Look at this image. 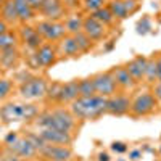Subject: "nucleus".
Masks as SVG:
<instances>
[{
  "mask_svg": "<svg viewBox=\"0 0 161 161\" xmlns=\"http://www.w3.org/2000/svg\"><path fill=\"white\" fill-rule=\"evenodd\" d=\"M69 111L79 121H95L106 114V98L102 95L77 97L69 103Z\"/></svg>",
  "mask_w": 161,
  "mask_h": 161,
  "instance_id": "f257e3e1",
  "label": "nucleus"
},
{
  "mask_svg": "<svg viewBox=\"0 0 161 161\" xmlns=\"http://www.w3.org/2000/svg\"><path fill=\"white\" fill-rule=\"evenodd\" d=\"M36 124L37 127H50V129H58L64 132H71L77 129V119L76 116L66 108H52L48 111L39 113L36 118Z\"/></svg>",
  "mask_w": 161,
  "mask_h": 161,
  "instance_id": "f03ea898",
  "label": "nucleus"
},
{
  "mask_svg": "<svg viewBox=\"0 0 161 161\" xmlns=\"http://www.w3.org/2000/svg\"><path fill=\"white\" fill-rule=\"evenodd\" d=\"M39 116V110L31 103H7L0 106V119L3 124L18 123V121H29Z\"/></svg>",
  "mask_w": 161,
  "mask_h": 161,
  "instance_id": "7ed1b4c3",
  "label": "nucleus"
},
{
  "mask_svg": "<svg viewBox=\"0 0 161 161\" xmlns=\"http://www.w3.org/2000/svg\"><path fill=\"white\" fill-rule=\"evenodd\" d=\"M47 89H48V80L44 76H29L21 82L18 90L24 100L34 102V100L45 98Z\"/></svg>",
  "mask_w": 161,
  "mask_h": 161,
  "instance_id": "20e7f679",
  "label": "nucleus"
},
{
  "mask_svg": "<svg viewBox=\"0 0 161 161\" xmlns=\"http://www.w3.org/2000/svg\"><path fill=\"white\" fill-rule=\"evenodd\" d=\"M156 106H158V102L152 92H140L139 95H136L130 100L129 114L132 118H145L155 113Z\"/></svg>",
  "mask_w": 161,
  "mask_h": 161,
  "instance_id": "39448f33",
  "label": "nucleus"
},
{
  "mask_svg": "<svg viewBox=\"0 0 161 161\" xmlns=\"http://www.w3.org/2000/svg\"><path fill=\"white\" fill-rule=\"evenodd\" d=\"M36 29L39 36L44 39V42H58L66 36V28L63 21H50V19H42L36 24Z\"/></svg>",
  "mask_w": 161,
  "mask_h": 161,
  "instance_id": "423d86ee",
  "label": "nucleus"
},
{
  "mask_svg": "<svg viewBox=\"0 0 161 161\" xmlns=\"http://www.w3.org/2000/svg\"><path fill=\"white\" fill-rule=\"evenodd\" d=\"M92 80H93V86H95L97 95L108 98V97H111V95L119 92L111 71H98L92 76Z\"/></svg>",
  "mask_w": 161,
  "mask_h": 161,
  "instance_id": "0eeeda50",
  "label": "nucleus"
},
{
  "mask_svg": "<svg viewBox=\"0 0 161 161\" xmlns=\"http://www.w3.org/2000/svg\"><path fill=\"white\" fill-rule=\"evenodd\" d=\"M32 60L36 68H50L58 61V53H57V45L44 42L34 53H32Z\"/></svg>",
  "mask_w": 161,
  "mask_h": 161,
  "instance_id": "6e6552de",
  "label": "nucleus"
},
{
  "mask_svg": "<svg viewBox=\"0 0 161 161\" xmlns=\"http://www.w3.org/2000/svg\"><path fill=\"white\" fill-rule=\"evenodd\" d=\"M7 150H8V153L15 155V156H18L24 161H29V159H34V158L39 156V152L36 148V145L31 142V139L28 136H24V137L19 136L11 145L7 147Z\"/></svg>",
  "mask_w": 161,
  "mask_h": 161,
  "instance_id": "1a4fd4ad",
  "label": "nucleus"
},
{
  "mask_svg": "<svg viewBox=\"0 0 161 161\" xmlns=\"http://www.w3.org/2000/svg\"><path fill=\"white\" fill-rule=\"evenodd\" d=\"M130 97L126 92H118L106 98V114L111 116H126L130 110Z\"/></svg>",
  "mask_w": 161,
  "mask_h": 161,
  "instance_id": "9d476101",
  "label": "nucleus"
},
{
  "mask_svg": "<svg viewBox=\"0 0 161 161\" xmlns=\"http://www.w3.org/2000/svg\"><path fill=\"white\" fill-rule=\"evenodd\" d=\"M73 148L68 145H52L45 143L39 150V156L47 161H69L73 158Z\"/></svg>",
  "mask_w": 161,
  "mask_h": 161,
  "instance_id": "9b49d317",
  "label": "nucleus"
},
{
  "mask_svg": "<svg viewBox=\"0 0 161 161\" xmlns=\"http://www.w3.org/2000/svg\"><path fill=\"white\" fill-rule=\"evenodd\" d=\"M82 32L92 40V42H102L108 37V28L93 16H86L82 21Z\"/></svg>",
  "mask_w": 161,
  "mask_h": 161,
  "instance_id": "f8f14e48",
  "label": "nucleus"
},
{
  "mask_svg": "<svg viewBox=\"0 0 161 161\" xmlns=\"http://www.w3.org/2000/svg\"><path fill=\"white\" fill-rule=\"evenodd\" d=\"M37 134L42 137L44 142L52 143V145H68L69 147L74 140V134L58 130V129H50V127H40Z\"/></svg>",
  "mask_w": 161,
  "mask_h": 161,
  "instance_id": "ddd939ff",
  "label": "nucleus"
},
{
  "mask_svg": "<svg viewBox=\"0 0 161 161\" xmlns=\"http://www.w3.org/2000/svg\"><path fill=\"white\" fill-rule=\"evenodd\" d=\"M39 11L45 19H50V21H61V18L66 13L63 0H44Z\"/></svg>",
  "mask_w": 161,
  "mask_h": 161,
  "instance_id": "4468645a",
  "label": "nucleus"
},
{
  "mask_svg": "<svg viewBox=\"0 0 161 161\" xmlns=\"http://www.w3.org/2000/svg\"><path fill=\"white\" fill-rule=\"evenodd\" d=\"M113 77H114V82L118 86V90L119 92H127V90H132L136 87V80H134L129 74V71L126 69L124 64H118V66H113L110 69Z\"/></svg>",
  "mask_w": 161,
  "mask_h": 161,
  "instance_id": "2eb2a0df",
  "label": "nucleus"
},
{
  "mask_svg": "<svg viewBox=\"0 0 161 161\" xmlns=\"http://www.w3.org/2000/svg\"><path fill=\"white\" fill-rule=\"evenodd\" d=\"M57 53H58V58H77L82 55L74 37L69 34H66L61 40L57 42Z\"/></svg>",
  "mask_w": 161,
  "mask_h": 161,
  "instance_id": "dca6fc26",
  "label": "nucleus"
},
{
  "mask_svg": "<svg viewBox=\"0 0 161 161\" xmlns=\"http://www.w3.org/2000/svg\"><path fill=\"white\" fill-rule=\"evenodd\" d=\"M18 36H19L21 42L28 47L29 50H32V52H36L40 45L44 44V39L39 36L37 29L32 28V26H29V24H24L23 28H21V31L18 32Z\"/></svg>",
  "mask_w": 161,
  "mask_h": 161,
  "instance_id": "f3484780",
  "label": "nucleus"
},
{
  "mask_svg": "<svg viewBox=\"0 0 161 161\" xmlns=\"http://www.w3.org/2000/svg\"><path fill=\"white\" fill-rule=\"evenodd\" d=\"M79 97V87H77V79L61 82V89L58 93V105H69Z\"/></svg>",
  "mask_w": 161,
  "mask_h": 161,
  "instance_id": "a211bd4d",
  "label": "nucleus"
},
{
  "mask_svg": "<svg viewBox=\"0 0 161 161\" xmlns=\"http://www.w3.org/2000/svg\"><path fill=\"white\" fill-rule=\"evenodd\" d=\"M126 69L129 71L130 77L136 80V82H142L145 77V66H147V57L143 55H136L132 60H129L126 64Z\"/></svg>",
  "mask_w": 161,
  "mask_h": 161,
  "instance_id": "6ab92c4d",
  "label": "nucleus"
},
{
  "mask_svg": "<svg viewBox=\"0 0 161 161\" xmlns=\"http://www.w3.org/2000/svg\"><path fill=\"white\" fill-rule=\"evenodd\" d=\"M18 61H19V52H18L16 47L0 52V66H2L3 69L15 68V66L18 64Z\"/></svg>",
  "mask_w": 161,
  "mask_h": 161,
  "instance_id": "aec40b11",
  "label": "nucleus"
},
{
  "mask_svg": "<svg viewBox=\"0 0 161 161\" xmlns=\"http://www.w3.org/2000/svg\"><path fill=\"white\" fill-rule=\"evenodd\" d=\"M0 18H2L8 26L10 24H16L18 19V13H16V5L15 0H5L2 8H0Z\"/></svg>",
  "mask_w": 161,
  "mask_h": 161,
  "instance_id": "412c9836",
  "label": "nucleus"
},
{
  "mask_svg": "<svg viewBox=\"0 0 161 161\" xmlns=\"http://www.w3.org/2000/svg\"><path fill=\"white\" fill-rule=\"evenodd\" d=\"M106 5H108L111 15L114 16L116 21H124V19L129 18V11H127V8H126L123 0H110Z\"/></svg>",
  "mask_w": 161,
  "mask_h": 161,
  "instance_id": "4be33fe9",
  "label": "nucleus"
},
{
  "mask_svg": "<svg viewBox=\"0 0 161 161\" xmlns=\"http://www.w3.org/2000/svg\"><path fill=\"white\" fill-rule=\"evenodd\" d=\"M15 5H16V13H18V19L21 23H28L34 18L36 11L31 8V5L26 2V0H15Z\"/></svg>",
  "mask_w": 161,
  "mask_h": 161,
  "instance_id": "5701e85b",
  "label": "nucleus"
},
{
  "mask_svg": "<svg viewBox=\"0 0 161 161\" xmlns=\"http://www.w3.org/2000/svg\"><path fill=\"white\" fill-rule=\"evenodd\" d=\"M82 21L84 18L80 16V15H71L68 16L63 23H64V28H66V34H69V36H74L77 32L82 31Z\"/></svg>",
  "mask_w": 161,
  "mask_h": 161,
  "instance_id": "b1692460",
  "label": "nucleus"
},
{
  "mask_svg": "<svg viewBox=\"0 0 161 161\" xmlns=\"http://www.w3.org/2000/svg\"><path fill=\"white\" fill-rule=\"evenodd\" d=\"M90 16H93L97 21H100L102 24H105L106 28H110V26H113L114 24V16L111 15V11H110V8H108V5H105V7H102V8H98L97 11H93V13H90Z\"/></svg>",
  "mask_w": 161,
  "mask_h": 161,
  "instance_id": "393cba45",
  "label": "nucleus"
},
{
  "mask_svg": "<svg viewBox=\"0 0 161 161\" xmlns=\"http://www.w3.org/2000/svg\"><path fill=\"white\" fill-rule=\"evenodd\" d=\"M18 42H19V36H18V32L8 29L7 32L0 34V52H2V50H7V48L16 47Z\"/></svg>",
  "mask_w": 161,
  "mask_h": 161,
  "instance_id": "a878e982",
  "label": "nucleus"
},
{
  "mask_svg": "<svg viewBox=\"0 0 161 161\" xmlns=\"http://www.w3.org/2000/svg\"><path fill=\"white\" fill-rule=\"evenodd\" d=\"M77 87H79V97L97 95L95 86H93V80H92V76L84 77V79H77Z\"/></svg>",
  "mask_w": 161,
  "mask_h": 161,
  "instance_id": "bb28decb",
  "label": "nucleus"
},
{
  "mask_svg": "<svg viewBox=\"0 0 161 161\" xmlns=\"http://www.w3.org/2000/svg\"><path fill=\"white\" fill-rule=\"evenodd\" d=\"M74 37V40H76V44H77V47H79V50H80V53H89L93 47H95V42H92V40L80 31V32H77V34H74L73 36Z\"/></svg>",
  "mask_w": 161,
  "mask_h": 161,
  "instance_id": "cd10ccee",
  "label": "nucleus"
},
{
  "mask_svg": "<svg viewBox=\"0 0 161 161\" xmlns=\"http://www.w3.org/2000/svg\"><path fill=\"white\" fill-rule=\"evenodd\" d=\"M143 80H147L148 84H155L158 77H156V61L155 57L147 58V66H145V77Z\"/></svg>",
  "mask_w": 161,
  "mask_h": 161,
  "instance_id": "c85d7f7f",
  "label": "nucleus"
},
{
  "mask_svg": "<svg viewBox=\"0 0 161 161\" xmlns=\"http://www.w3.org/2000/svg\"><path fill=\"white\" fill-rule=\"evenodd\" d=\"M152 29H153V24H152V19H150L148 15H143V16L137 21V24H136V31H137L139 36H147V34H150Z\"/></svg>",
  "mask_w": 161,
  "mask_h": 161,
  "instance_id": "c756f323",
  "label": "nucleus"
},
{
  "mask_svg": "<svg viewBox=\"0 0 161 161\" xmlns=\"http://www.w3.org/2000/svg\"><path fill=\"white\" fill-rule=\"evenodd\" d=\"M13 89H15V84H13L11 79H7V77H0V102L7 100L10 95Z\"/></svg>",
  "mask_w": 161,
  "mask_h": 161,
  "instance_id": "7c9ffc66",
  "label": "nucleus"
},
{
  "mask_svg": "<svg viewBox=\"0 0 161 161\" xmlns=\"http://www.w3.org/2000/svg\"><path fill=\"white\" fill-rule=\"evenodd\" d=\"M60 89H61V82L58 80H53L52 84H48V89H47V95L45 98L52 103H57L58 100V93H60Z\"/></svg>",
  "mask_w": 161,
  "mask_h": 161,
  "instance_id": "2f4dec72",
  "label": "nucleus"
},
{
  "mask_svg": "<svg viewBox=\"0 0 161 161\" xmlns=\"http://www.w3.org/2000/svg\"><path fill=\"white\" fill-rule=\"evenodd\" d=\"M106 3V0H82V7H84V10L89 13H93V11H97L98 8H102V7H105Z\"/></svg>",
  "mask_w": 161,
  "mask_h": 161,
  "instance_id": "473e14b6",
  "label": "nucleus"
},
{
  "mask_svg": "<svg viewBox=\"0 0 161 161\" xmlns=\"http://www.w3.org/2000/svg\"><path fill=\"white\" fill-rule=\"evenodd\" d=\"M110 150L114 152L116 155H124V153H127V150H129V145H127L126 142H123V140H114V142H111V145H110Z\"/></svg>",
  "mask_w": 161,
  "mask_h": 161,
  "instance_id": "72a5a7b5",
  "label": "nucleus"
},
{
  "mask_svg": "<svg viewBox=\"0 0 161 161\" xmlns=\"http://www.w3.org/2000/svg\"><path fill=\"white\" fill-rule=\"evenodd\" d=\"M123 2H124V5H126V8L129 11V16H132L134 13H137L140 5H142L140 0H123Z\"/></svg>",
  "mask_w": 161,
  "mask_h": 161,
  "instance_id": "f704fd0d",
  "label": "nucleus"
},
{
  "mask_svg": "<svg viewBox=\"0 0 161 161\" xmlns=\"http://www.w3.org/2000/svg\"><path fill=\"white\" fill-rule=\"evenodd\" d=\"M127 152H129V155H127L129 161H139L142 158V155H143L140 148H132V150H127Z\"/></svg>",
  "mask_w": 161,
  "mask_h": 161,
  "instance_id": "c9c22d12",
  "label": "nucleus"
},
{
  "mask_svg": "<svg viewBox=\"0 0 161 161\" xmlns=\"http://www.w3.org/2000/svg\"><path fill=\"white\" fill-rule=\"evenodd\" d=\"M152 93H153V97L156 98V102H161V82H155L153 84Z\"/></svg>",
  "mask_w": 161,
  "mask_h": 161,
  "instance_id": "e433bc0d",
  "label": "nucleus"
},
{
  "mask_svg": "<svg viewBox=\"0 0 161 161\" xmlns=\"http://www.w3.org/2000/svg\"><path fill=\"white\" fill-rule=\"evenodd\" d=\"M155 61H156V77H158L156 82H161V53L155 55Z\"/></svg>",
  "mask_w": 161,
  "mask_h": 161,
  "instance_id": "4c0bfd02",
  "label": "nucleus"
},
{
  "mask_svg": "<svg viewBox=\"0 0 161 161\" xmlns=\"http://www.w3.org/2000/svg\"><path fill=\"white\" fill-rule=\"evenodd\" d=\"M18 137H19V134H18V132H10V134H7V137H5V145H7V147L11 145Z\"/></svg>",
  "mask_w": 161,
  "mask_h": 161,
  "instance_id": "58836bf2",
  "label": "nucleus"
},
{
  "mask_svg": "<svg viewBox=\"0 0 161 161\" xmlns=\"http://www.w3.org/2000/svg\"><path fill=\"white\" fill-rule=\"evenodd\" d=\"M26 2L31 5V8H32L34 11H39L40 7H42V2H44V0H26Z\"/></svg>",
  "mask_w": 161,
  "mask_h": 161,
  "instance_id": "ea45409f",
  "label": "nucleus"
},
{
  "mask_svg": "<svg viewBox=\"0 0 161 161\" xmlns=\"http://www.w3.org/2000/svg\"><path fill=\"white\" fill-rule=\"evenodd\" d=\"M97 161H111V155L108 153V152H98V155H97Z\"/></svg>",
  "mask_w": 161,
  "mask_h": 161,
  "instance_id": "a19ab883",
  "label": "nucleus"
},
{
  "mask_svg": "<svg viewBox=\"0 0 161 161\" xmlns=\"http://www.w3.org/2000/svg\"><path fill=\"white\" fill-rule=\"evenodd\" d=\"M8 31V24L0 18V34H3V32H7Z\"/></svg>",
  "mask_w": 161,
  "mask_h": 161,
  "instance_id": "79ce46f5",
  "label": "nucleus"
},
{
  "mask_svg": "<svg viewBox=\"0 0 161 161\" xmlns=\"http://www.w3.org/2000/svg\"><path fill=\"white\" fill-rule=\"evenodd\" d=\"M5 159H7V161H24V159H21V158H18V156H15V155H11V153H8V155L5 156Z\"/></svg>",
  "mask_w": 161,
  "mask_h": 161,
  "instance_id": "37998d69",
  "label": "nucleus"
},
{
  "mask_svg": "<svg viewBox=\"0 0 161 161\" xmlns=\"http://www.w3.org/2000/svg\"><path fill=\"white\" fill-rule=\"evenodd\" d=\"M31 161H47V159H44V158H34V159H31Z\"/></svg>",
  "mask_w": 161,
  "mask_h": 161,
  "instance_id": "c03bdc74",
  "label": "nucleus"
},
{
  "mask_svg": "<svg viewBox=\"0 0 161 161\" xmlns=\"http://www.w3.org/2000/svg\"><path fill=\"white\" fill-rule=\"evenodd\" d=\"M2 73H3V68H2V66H0V77H2Z\"/></svg>",
  "mask_w": 161,
  "mask_h": 161,
  "instance_id": "a18cd8bd",
  "label": "nucleus"
},
{
  "mask_svg": "<svg viewBox=\"0 0 161 161\" xmlns=\"http://www.w3.org/2000/svg\"><path fill=\"white\" fill-rule=\"evenodd\" d=\"M3 2H5V0H0V8H2V5H3Z\"/></svg>",
  "mask_w": 161,
  "mask_h": 161,
  "instance_id": "49530a36",
  "label": "nucleus"
},
{
  "mask_svg": "<svg viewBox=\"0 0 161 161\" xmlns=\"http://www.w3.org/2000/svg\"><path fill=\"white\" fill-rule=\"evenodd\" d=\"M0 161H7V159H5V156H0Z\"/></svg>",
  "mask_w": 161,
  "mask_h": 161,
  "instance_id": "de8ad7c7",
  "label": "nucleus"
},
{
  "mask_svg": "<svg viewBox=\"0 0 161 161\" xmlns=\"http://www.w3.org/2000/svg\"><path fill=\"white\" fill-rule=\"evenodd\" d=\"M69 161H71V159H69Z\"/></svg>",
  "mask_w": 161,
  "mask_h": 161,
  "instance_id": "09e8293b",
  "label": "nucleus"
}]
</instances>
